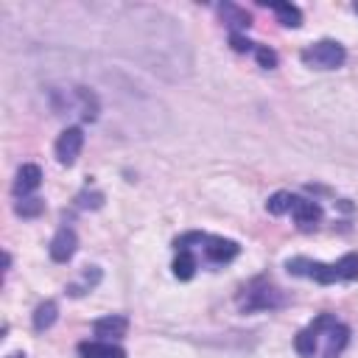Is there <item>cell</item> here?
<instances>
[{"label": "cell", "mask_w": 358, "mask_h": 358, "mask_svg": "<svg viewBox=\"0 0 358 358\" xmlns=\"http://www.w3.org/2000/svg\"><path fill=\"white\" fill-rule=\"evenodd\" d=\"M294 199H296V196H291V193L280 190V193H274V196L266 201V210H268L271 215H282V213H291V207H294Z\"/></svg>", "instance_id": "17"}, {"label": "cell", "mask_w": 358, "mask_h": 358, "mask_svg": "<svg viewBox=\"0 0 358 358\" xmlns=\"http://www.w3.org/2000/svg\"><path fill=\"white\" fill-rule=\"evenodd\" d=\"M39 185H42V171H39V165L25 162V165L17 171V179H14V193L22 199V196L34 193Z\"/></svg>", "instance_id": "8"}, {"label": "cell", "mask_w": 358, "mask_h": 358, "mask_svg": "<svg viewBox=\"0 0 358 358\" xmlns=\"http://www.w3.org/2000/svg\"><path fill=\"white\" fill-rule=\"evenodd\" d=\"M229 42H232V48H235L238 53H246V50H252V42H249V39H243L241 34H232V36H229Z\"/></svg>", "instance_id": "21"}, {"label": "cell", "mask_w": 358, "mask_h": 358, "mask_svg": "<svg viewBox=\"0 0 358 358\" xmlns=\"http://www.w3.org/2000/svg\"><path fill=\"white\" fill-rule=\"evenodd\" d=\"M126 330H129V319L126 316H117V313H109V316H103V319L95 322V336L101 341L120 338V336H126Z\"/></svg>", "instance_id": "9"}, {"label": "cell", "mask_w": 358, "mask_h": 358, "mask_svg": "<svg viewBox=\"0 0 358 358\" xmlns=\"http://www.w3.org/2000/svg\"><path fill=\"white\" fill-rule=\"evenodd\" d=\"M56 316H59V305H56L53 299H48V302H42V305L34 310V327H36V330H48V327L56 322Z\"/></svg>", "instance_id": "13"}, {"label": "cell", "mask_w": 358, "mask_h": 358, "mask_svg": "<svg viewBox=\"0 0 358 358\" xmlns=\"http://www.w3.org/2000/svg\"><path fill=\"white\" fill-rule=\"evenodd\" d=\"M204 255L210 263H227L238 255V243L229 238H215V235H204Z\"/></svg>", "instance_id": "6"}, {"label": "cell", "mask_w": 358, "mask_h": 358, "mask_svg": "<svg viewBox=\"0 0 358 358\" xmlns=\"http://www.w3.org/2000/svg\"><path fill=\"white\" fill-rule=\"evenodd\" d=\"M291 215H294V221H296L299 227L310 229V227L319 224V218H322V207H319L316 201H310V199H294Z\"/></svg>", "instance_id": "10"}, {"label": "cell", "mask_w": 358, "mask_h": 358, "mask_svg": "<svg viewBox=\"0 0 358 358\" xmlns=\"http://www.w3.org/2000/svg\"><path fill=\"white\" fill-rule=\"evenodd\" d=\"M344 59H347V50L336 39H322L302 50V62L313 70H336L344 64Z\"/></svg>", "instance_id": "2"}, {"label": "cell", "mask_w": 358, "mask_h": 358, "mask_svg": "<svg viewBox=\"0 0 358 358\" xmlns=\"http://www.w3.org/2000/svg\"><path fill=\"white\" fill-rule=\"evenodd\" d=\"M98 280H101V271H95L92 277H90V271H84V277H81V282H76V285H70L67 291L78 296V294H84V291H90V288H92V285H95Z\"/></svg>", "instance_id": "20"}, {"label": "cell", "mask_w": 358, "mask_h": 358, "mask_svg": "<svg viewBox=\"0 0 358 358\" xmlns=\"http://www.w3.org/2000/svg\"><path fill=\"white\" fill-rule=\"evenodd\" d=\"M255 56H257V64H260V67H266V70L277 67V53H274L271 48L260 45V48H255Z\"/></svg>", "instance_id": "19"}, {"label": "cell", "mask_w": 358, "mask_h": 358, "mask_svg": "<svg viewBox=\"0 0 358 358\" xmlns=\"http://www.w3.org/2000/svg\"><path fill=\"white\" fill-rule=\"evenodd\" d=\"M294 347H296V352H299L302 358H313V352H316V330H313V327L299 330L296 338H294Z\"/></svg>", "instance_id": "16"}, {"label": "cell", "mask_w": 358, "mask_h": 358, "mask_svg": "<svg viewBox=\"0 0 358 358\" xmlns=\"http://www.w3.org/2000/svg\"><path fill=\"white\" fill-rule=\"evenodd\" d=\"M78 355L81 358H126V350L112 344V341L95 338V341H81L78 344Z\"/></svg>", "instance_id": "7"}, {"label": "cell", "mask_w": 358, "mask_h": 358, "mask_svg": "<svg viewBox=\"0 0 358 358\" xmlns=\"http://www.w3.org/2000/svg\"><path fill=\"white\" fill-rule=\"evenodd\" d=\"M218 11H221V20H224L229 28H249V25H252V17H249L243 8L232 6V3L218 6Z\"/></svg>", "instance_id": "12"}, {"label": "cell", "mask_w": 358, "mask_h": 358, "mask_svg": "<svg viewBox=\"0 0 358 358\" xmlns=\"http://www.w3.org/2000/svg\"><path fill=\"white\" fill-rule=\"evenodd\" d=\"M8 358H25V355H20V352H14V355H8Z\"/></svg>", "instance_id": "22"}, {"label": "cell", "mask_w": 358, "mask_h": 358, "mask_svg": "<svg viewBox=\"0 0 358 358\" xmlns=\"http://www.w3.org/2000/svg\"><path fill=\"white\" fill-rule=\"evenodd\" d=\"M280 302H282L280 291L271 285H263V288H249L246 299L241 305H243V310H268V308H277Z\"/></svg>", "instance_id": "4"}, {"label": "cell", "mask_w": 358, "mask_h": 358, "mask_svg": "<svg viewBox=\"0 0 358 358\" xmlns=\"http://www.w3.org/2000/svg\"><path fill=\"white\" fill-rule=\"evenodd\" d=\"M76 246H78L76 232H73L70 227H62V229L53 235V241H50V257H53L56 263H67V260L76 255Z\"/></svg>", "instance_id": "5"}, {"label": "cell", "mask_w": 358, "mask_h": 358, "mask_svg": "<svg viewBox=\"0 0 358 358\" xmlns=\"http://www.w3.org/2000/svg\"><path fill=\"white\" fill-rule=\"evenodd\" d=\"M271 8H274V14H277V20H280L282 25H288V28H296V25L302 22V11H299L296 6H291V3H271Z\"/></svg>", "instance_id": "15"}, {"label": "cell", "mask_w": 358, "mask_h": 358, "mask_svg": "<svg viewBox=\"0 0 358 358\" xmlns=\"http://www.w3.org/2000/svg\"><path fill=\"white\" fill-rule=\"evenodd\" d=\"M347 341H350L347 324L333 322V324L327 327V350H324V358H338V352L347 347Z\"/></svg>", "instance_id": "11"}, {"label": "cell", "mask_w": 358, "mask_h": 358, "mask_svg": "<svg viewBox=\"0 0 358 358\" xmlns=\"http://www.w3.org/2000/svg\"><path fill=\"white\" fill-rule=\"evenodd\" d=\"M84 148V131L78 126H67L56 140V159L62 165H73Z\"/></svg>", "instance_id": "3"}, {"label": "cell", "mask_w": 358, "mask_h": 358, "mask_svg": "<svg viewBox=\"0 0 358 358\" xmlns=\"http://www.w3.org/2000/svg\"><path fill=\"white\" fill-rule=\"evenodd\" d=\"M196 274V257L187 252V249H179L176 260H173V277L179 280H190Z\"/></svg>", "instance_id": "14"}, {"label": "cell", "mask_w": 358, "mask_h": 358, "mask_svg": "<svg viewBox=\"0 0 358 358\" xmlns=\"http://www.w3.org/2000/svg\"><path fill=\"white\" fill-rule=\"evenodd\" d=\"M123 36H117V48L129 53L134 62L157 70L165 78H182L190 73V48L182 31L171 17L154 8H126Z\"/></svg>", "instance_id": "1"}, {"label": "cell", "mask_w": 358, "mask_h": 358, "mask_svg": "<svg viewBox=\"0 0 358 358\" xmlns=\"http://www.w3.org/2000/svg\"><path fill=\"white\" fill-rule=\"evenodd\" d=\"M45 210V201L42 199H34V196H22L20 201H17V213L22 215V218H34V215H39Z\"/></svg>", "instance_id": "18"}]
</instances>
